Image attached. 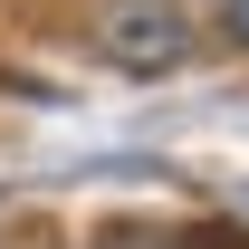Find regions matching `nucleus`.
Segmentation results:
<instances>
[{"label":"nucleus","mask_w":249,"mask_h":249,"mask_svg":"<svg viewBox=\"0 0 249 249\" xmlns=\"http://www.w3.org/2000/svg\"><path fill=\"white\" fill-rule=\"evenodd\" d=\"M96 48L115 67H134V77H154V67H173L192 48V29H182V10H163V0H115L106 29H96Z\"/></svg>","instance_id":"f257e3e1"},{"label":"nucleus","mask_w":249,"mask_h":249,"mask_svg":"<svg viewBox=\"0 0 249 249\" xmlns=\"http://www.w3.org/2000/svg\"><path fill=\"white\" fill-rule=\"evenodd\" d=\"M220 19H230V38L249 48V0H220Z\"/></svg>","instance_id":"f03ea898"}]
</instances>
